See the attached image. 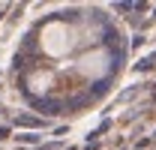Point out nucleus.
I'll use <instances>...</instances> for the list:
<instances>
[{"instance_id": "nucleus-1", "label": "nucleus", "mask_w": 156, "mask_h": 150, "mask_svg": "<svg viewBox=\"0 0 156 150\" xmlns=\"http://www.w3.org/2000/svg\"><path fill=\"white\" fill-rule=\"evenodd\" d=\"M39 48H42L45 57H54V60L69 57L72 51L84 48V42H81V24H72V21H63V18L45 21L39 27Z\"/></svg>"}, {"instance_id": "nucleus-2", "label": "nucleus", "mask_w": 156, "mask_h": 150, "mask_svg": "<svg viewBox=\"0 0 156 150\" xmlns=\"http://www.w3.org/2000/svg\"><path fill=\"white\" fill-rule=\"evenodd\" d=\"M72 72L81 78V81H87V84H96L102 81L105 75L111 72V54L96 45V48H87V51H81V54L72 60Z\"/></svg>"}]
</instances>
